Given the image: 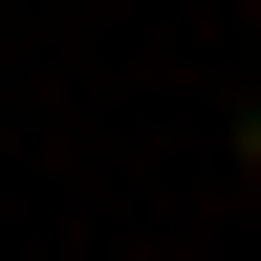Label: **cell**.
Wrapping results in <instances>:
<instances>
[{"instance_id":"6da1fadb","label":"cell","mask_w":261,"mask_h":261,"mask_svg":"<svg viewBox=\"0 0 261 261\" xmlns=\"http://www.w3.org/2000/svg\"><path fill=\"white\" fill-rule=\"evenodd\" d=\"M240 174H261V109H240Z\"/></svg>"}]
</instances>
